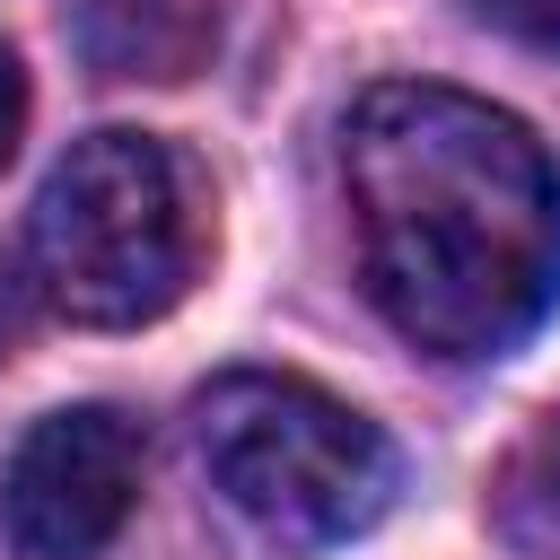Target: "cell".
Wrapping results in <instances>:
<instances>
[{
  "label": "cell",
  "instance_id": "6da1fadb",
  "mask_svg": "<svg viewBox=\"0 0 560 560\" xmlns=\"http://www.w3.org/2000/svg\"><path fill=\"white\" fill-rule=\"evenodd\" d=\"M341 201L376 315L429 359H508L560 306V166L472 88L376 79L341 114Z\"/></svg>",
  "mask_w": 560,
  "mask_h": 560
},
{
  "label": "cell",
  "instance_id": "7a4b0ae2",
  "mask_svg": "<svg viewBox=\"0 0 560 560\" xmlns=\"http://www.w3.org/2000/svg\"><path fill=\"white\" fill-rule=\"evenodd\" d=\"M35 298L88 332L158 324L201 271V201L158 131H88L52 158L26 219Z\"/></svg>",
  "mask_w": 560,
  "mask_h": 560
},
{
  "label": "cell",
  "instance_id": "3957f363",
  "mask_svg": "<svg viewBox=\"0 0 560 560\" xmlns=\"http://www.w3.org/2000/svg\"><path fill=\"white\" fill-rule=\"evenodd\" d=\"M210 490L280 551H341L394 508V446L368 411L289 368H228L192 394Z\"/></svg>",
  "mask_w": 560,
  "mask_h": 560
},
{
  "label": "cell",
  "instance_id": "277c9868",
  "mask_svg": "<svg viewBox=\"0 0 560 560\" xmlns=\"http://www.w3.org/2000/svg\"><path fill=\"white\" fill-rule=\"evenodd\" d=\"M140 508V429L114 402L44 411L0 472V525L26 560H96Z\"/></svg>",
  "mask_w": 560,
  "mask_h": 560
},
{
  "label": "cell",
  "instance_id": "5b68a950",
  "mask_svg": "<svg viewBox=\"0 0 560 560\" xmlns=\"http://www.w3.org/2000/svg\"><path fill=\"white\" fill-rule=\"evenodd\" d=\"M490 516L516 551H560V420H542L508 464H499V490H490Z\"/></svg>",
  "mask_w": 560,
  "mask_h": 560
},
{
  "label": "cell",
  "instance_id": "8992f818",
  "mask_svg": "<svg viewBox=\"0 0 560 560\" xmlns=\"http://www.w3.org/2000/svg\"><path fill=\"white\" fill-rule=\"evenodd\" d=\"M490 26H508L516 44H542V52H560V0H472Z\"/></svg>",
  "mask_w": 560,
  "mask_h": 560
},
{
  "label": "cell",
  "instance_id": "52a82bcc",
  "mask_svg": "<svg viewBox=\"0 0 560 560\" xmlns=\"http://www.w3.org/2000/svg\"><path fill=\"white\" fill-rule=\"evenodd\" d=\"M18 131H26V70H18V52L0 44V166L18 158Z\"/></svg>",
  "mask_w": 560,
  "mask_h": 560
}]
</instances>
